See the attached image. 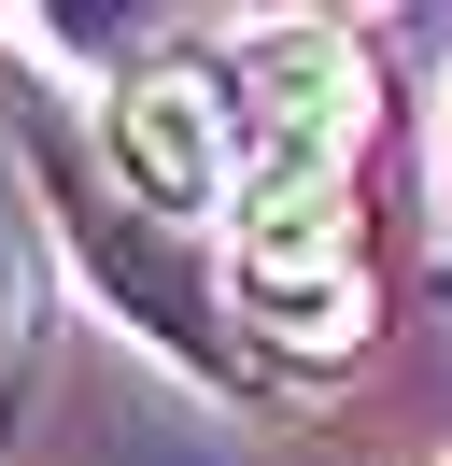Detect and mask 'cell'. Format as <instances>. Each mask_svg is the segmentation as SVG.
Instances as JSON below:
<instances>
[{
    "label": "cell",
    "mask_w": 452,
    "mask_h": 466,
    "mask_svg": "<svg viewBox=\"0 0 452 466\" xmlns=\"http://www.w3.org/2000/svg\"><path fill=\"white\" fill-rule=\"evenodd\" d=\"M367 240H354V184H254L226 212V325H254L297 368L367 353Z\"/></svg>",
    "instance_id": "obj_1"
},
{
    "label": "cell",
    "mask_w": 452,
    "mask_h": 466,
    "mask_svg": "<svg viewBox=\"0 0 452 466\" xmlns=\"http://www.w3.org/2000/svg\"><path fill=\"white\" fill-rule=\"evenodd\" d=\"M226 99H241V170L254 184H354V142L382 114L367 86V43L325 29V15H282V29L226 43ZM241 184V198H254Z\"/></svg>",
    "instance_id": "obj_2"
},
{
    "label": "cell",
    "mask_w": 452,
    "mask_h": 466,
    "mask_svg": "<svg viewBox=\"0 0 452 466\" xmlns=\"http://www.w3.org/2000/svg\"><path fill=\"white\" fill-rule=\"evenodd\" d=\"M99 156H113V198H141L156 227H212L241 212V99H226V57H156L99 99Z\"/></svg>",
    "instance_id": "obj_3"
},
{
    "label": "cell",
    "mask_w": 452,
    "mask_h": 466,
    "mask_svg": "<svg viewBox=\"0 0 452 466\" xmlns=\"http://www.w3.org/2000/svg\"><path fill=\"white\" fill-rule=\"evenodd\" d=\"M56 212H71V255L99 268L113 297H128V325H141L156 353H184V368H226L212 283H198V268L156 240V212H141V198H85V184H56Z\"/></svg>",
    "instance_id": "obj_4"
},
{
    "label": "cell",
    "mask_w": 452,
    "mask_h": 466,
    "mask_svg": "<svg viewBox=\"0 0 452 466\" xmlns=\"http://www.w3.org/2000/svg\"><path fill=\"white\" fill-rule=\"evenodd\" d=\"M43 381V184H28L15 127H0V424Z\"/></svg>",
    "instance_id": "obj_5"
},
{
    "label": "cell",
    "mask_w": 452,
    "mask_h": 466,
    "mask_svg": "<svg viewBox=\"0 0 452 466\" xmlns=\"http://www.w3.org/2000/svg\"><path fill=\"white\" fill-rule=\"evenodd\" d=\"M438 240H452V114H438Z\"/></svg>",
    "instance_id": "obj_6"
}]
</instances>
